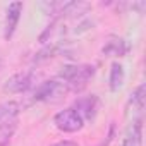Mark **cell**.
Segmentation results:
<instances>
[{"label": "cell", "instance_id": "8", "mask_svg": "<svg viewBox=\"0 0 146 146\" xmlns=\"http://www.w3.org/2000/svg\"><path fill=\"white\" fill-rule=\"evenodd\" d=\"M102 52L105 55H108V57H124L129 52V45H127V41L124 38L113 36V38H110L107 41V45H103Z\"/></svg>", "mask_w": 146, "mask_h": 146}, {"label": "cell", "instance_id": "12", "mask_svg": "<svg viewBox=\"0 0 146 146\" xmlns=\"http://www.w3.org/2000/svg\"><path fill=\"white\" fill-rule=\"evenodd\" d=\"M16 127H17V119L9 120L5 124H0V146H7L9 144L11 137L16 132Z\"/></svg>", "mask_w": 146, "mask_h": 146}, {"label": "cell", "instance_id": "9", "mask_svg": "<svg viewBox=\"0 0 146 146\" xmlns=\"http://www.w3.org/2000/svg\"><path fill=\"white\" fill-rule=\"evenodd\" d=\"M122 146H143V119L132 122V127L122 141Z\"/></svg>", "mask_w": 146, "mask_h": 146}, {"label": "cell", "instance_id": "4", "mask_svg": "<svg viewBox=\"0 0 146 146\" xmlns=\"http://www.w3.org/2000/svg\"><path fill=\"white\" fill-rule=\"evenodd\" d=\"M33 81H35L33 72H19V74H14L12 78H9L5 81L4 91L11 93V95L23 93V91H26V90H29L33 86Z\"/></svg>", "mask_w": 146, "mask_h": 146}, {"label": "cell", "instance_id": "10", "mask_svg": "<svg viewBox=\"0 0 146 146\" xmlns=\"http://www.w3.org/2000/svg\"><path fill=\"white\" fill-rule=\"evenodd\" d=\"M124 67L119 64V62H113L112 67H110V78H108V83H110V90L112 91H119L124 84Z\"/></svg>", "mask_w": 146, "mask_h": 146}, {"label": "cell", "instance_id": "7", "mask_svg": "<svg viewBox=\"0 0 146 146\" xmlns=\"http://www.w3.org/2000/svg\"><path fill=\"white\" fill-rule=\"evenodd\" d=\"M144 98H146V88H144V84H139L131 93V98L127 102V113L132 112V119H134V115H137V119H141V113L144 108Z\"/></svg>", "mask_w": 146, "mask_h": 146}, {"label": "cell", "instance_id": "2", "mask_svg": "<svg viewBox=\"0 0 146 146\" xmlns=\"http://www.w3.org/2000/svg\"><path fill=\"white\" fill-rule=\"evenodd\" d=\"M67 93H69V88H67V84L64 81L52 79V81L41 83L36 88V91L33 95V100L35 102H58Z\"/></svg>", "mask_w": 146, "mask_h": 146}, {"label": "cell", "instance_id": "11", "mask_svg": "<svg viewBox=\"0 0 146 146\" xmlns=\"http://www.w3.org/2000/svg\"><path fill=\"white\" fill-rule=\"evenodd\" d=\"M19 115V103L17 102H7L0 105V124H5L9 120L17 119Z\"/></svg>", "mask_w": 146, "mask_h": 146}, {"label": "cell", "instance_id": "5", "mask_svg": "<svg viewBox=\"0 0 146 146\" xmlns=\"http://www.w3.org/2000/svg\"><path fill=\"white\" fill-rule=\"evenodd\" d=\"M23 14V2H12L7 7V16H5V26H4V38L9 41L17 28V23Z\"/></svg>", "mask_w": 146, "mask_h": 146}, {"label": "cell", "instance_id": "1", "mask_svg": "<svg viewBox=\"0 0 146 146\" xmlns=\"http://www.w3.org/2000/svg\"><path fill=\"white\" fill-rule=\"evenodd\" d=\"M95 74V65H65L58 72V78L67 84L69 91H81Z\"/></svg>", "mask_w": 146, "mask_h": 146}, {"label": "cell", "instance_id": "6", "mask_svg": "<svg viewBox=\"0 0 146 146\" xmlns=\"http://www.w3.org/2000/svg\"><path fill=\"white\" fill-rule=\"evenodd\" d=\"M74 108L83 120H91L95 119L96 115V110H98V98L96 95H91V96H84V98H79L76 103H74Z\"/></svg>", "mask_w": 146, "mask_h": 146}, {"label": "cell", "instance_id": "13", "mask_svg": "<svg viewBox=\"0 0 146 146\" xmlns=\"http://www.w3.org/2000/svg\"><path fill=\"white\" fill-rule=\"evenodd\" d=\"M113 134H115V127H113V124L110 125V129H108V136H107V139L105 141H102L100 143V146H108L110 143H112V139H113Z\"/></svg>", "mask_w": 146, "mask_h": 146}, {"label": "cell", "instance_id": "3", "mask_svg": "<svg viewBox=\"0 0 146 146\" xmlns=\"http://www.w3.org/2000/svg\"><path fill=\"white\" fill-rule=\"evenodd\" d=\"M53 124L62 132H78L83 129L84 120L74 108H65V110H60L58 113H55Z\"/></svg>", "mask_w": 146, "mask_h": 146}, {"label": "cell", "instance_id": "14", "mask_svg": "<svg viewBox=\"0 0 146 146\" xmlns=\"http://www.w3.org/2000/svg\"><path fill=\"white\" fill-rule=\"evenodd\" d=\"M50 146H79V144H78V143H74V141H58V143L50 144Z\"/></svg>", "mask_w": 146, "mask_h": 146}]
</instances>
